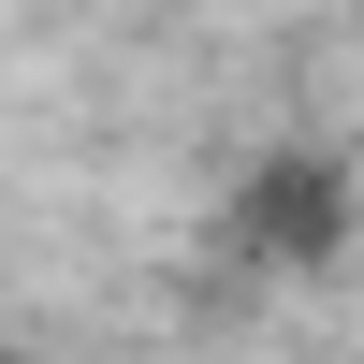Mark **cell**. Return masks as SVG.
I'll return each mask as SVG.
<instances>
[{
  "instance_id": "1",
  "label": "cell",
  "mask_w": 364,
  "mask_h": 364,
  "mask_svg": "<svg viewBox=\"0 0 364 364\" xmlns=\"http://www.w3.org/2000/svg\"><path fill=\"white\" fill-rule=\"evenodd\" d=\"M233 233H248L262 262H291V277H321V262H336V233H350V175L321 161V146H291V161H262V175H248Z\"/></svg>"
}]
</instances>
